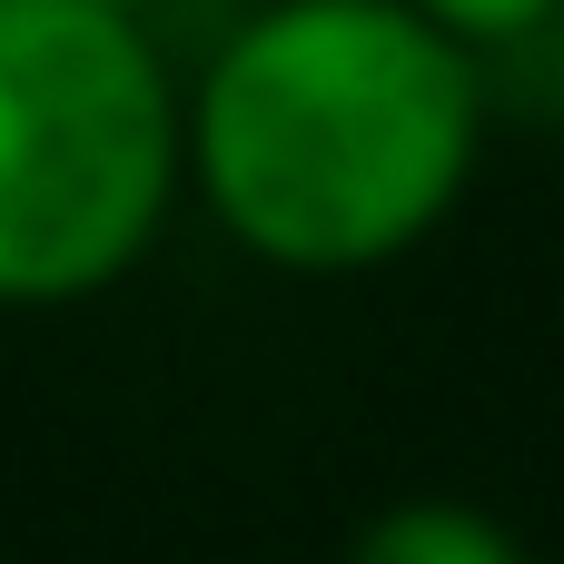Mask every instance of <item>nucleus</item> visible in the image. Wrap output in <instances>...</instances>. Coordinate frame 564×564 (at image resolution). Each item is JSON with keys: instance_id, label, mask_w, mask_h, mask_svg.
I'll use <instances>...</instances> for the list:
<instances>
[{"instance_id": "4", "label": "nucleus", "mask_w": 564, "mask_h": 564, "mask_svg": "<svg viewBox=\"0 0 564 564\" xmlns=\"http://www.w3.org/2000/svg\"><path fill=\"white\" fill-rule=\"evenodd\" d=\"M436 30H456V40H506V30H525V20H545L555 0H416Z\"/></svg>"}, {"instance_id": "2", "label": "nucleus", "mask_w": 564, "mask_h": 564, "mask_svg": "<svg viewBox=\"0 0 564 564\" xmlns=\"http://www.w3.org/2000/svg\"><path fill=\"white\" fill-rule=\"evenodd\" d=\"M169 79L109 0H0V297L109 288L169 208Z\"/></svg>"}, {"instance_id": "5", "label": "nucleus", "mask_w": 564, "mask_h": 564, "mask_svg": "<svg viewBox=\"0 0 564 564\" xmlns=\"http://www.w3.org/2000/svg\"><path fill=\"white\" fill-rule=\"evenodd\" d=\"M109 10H129V0H109Z\"/></svg>"}, {"instance_id": "1", "label": "nucleus", "mask_w": 564, "mask_h": 564, "mask_svg": "<svg viewBox=\"0 0 564 564\" xmlns=\"http://www.w3.org/2000/svg\"><path fill=\"white\" fill-rule=\"evenodd\" d=\"M476 159L466 40L416 0H278L198 99L218 218L278 268L397 258Z\"/></svg>"}, {"instance_id": "3", "label": "nucleus", "mask_w": 564, "mask_h": 564, "mask_svg": "<svg viewBox=\"0 0 564 564\" xmlns=\"http://www.w3.org/2000/svg\"><path fill=\"white\" fill-rule=\"evenodd\" d=\"M357 564H525V555L466 506H397L387 525H367Z\"/></svg>"}]
</instances>
